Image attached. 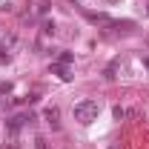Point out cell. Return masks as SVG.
Returning <instances> with one entry per match:
<instances>
[{"label":"cell","mask_w":149,"mask_h":149,"mask_svg":"<svg viewBox=\"0 0 149 149\" xmlns=\"http://www.w3.org/2000/svg\"><path fill=\"white\" fill-rule=\"evenodd\" d=\"M97 112H100L97 100H80V103L74 106V120L83 123V126H89L92 120H97Z\"/></svg>","instance_id":"6da1fadb"},{"label":"cell","mask_w":149,"mask_h":149,"mask_svg":"<svg viewBox=\"0 0 149 149\" xmlns=\"http://www.w3.org/2000/svg\"><path fill=\"white\" fill-rule=\"evenodd\" d=\"M32 120H35V115H32V112H23V115H15V118L9 120V132L15 135V132L20 129V126H26V123H32Z\"/></svg>","instance_id":"7a4b0ae2"},{"label":"cell","mask_w":149,"mask_h":149,"mask_svg":"<svg viewBox=\"0 0 149 149\" xmlns=\"http://www.w3.org/2000/svg\"><path fill=\"white\" fill-rule=\"evenodd\" d=\"M43 118H46V123H49L52 129H57V126H60V123H57V120H60V109H57V106H49V109L43 112Z\"/></svg>","instance_id":"3957f363"},{"label":"cell","mask_w":149,"mask_h":149,"mask_svg":"<svg viewBox=\"0 0 149 149\" xmlns=\"http://www.w3.org/2000/svg\"><path fill=\"white\" fill-rule=\"evenodd\" d=\"M86 17L92 20V23H100V26H115V20L109 15H100V12H86Z\"/></svg>","instance_id":"277c9868"},{"label":"cell","mask_w":149,"mask_h":149,"mask_svg":"<svg viewBox=\"0 0 149 149\" xmlns=\"http://www.w3.org/2000/svg\"><path fill=\"white\" fill-rule=\"evenodd\" d=\"M52 72L60 77V80H72V72H69V66H60V63H52Z\"/></svg>","instance_id":"5b68a950"},{"label":"cell","mask_w":149,"mask_h":149,"mask_svg":"<svg viewBox=\"0 0 149 149\" xmlns=\"http://www.w3.org/2000/svg\"><path fill=\"white\" fill-rule=\"evenodd\" d=\"M72 60H74V55H72V52H60V57H57V63H60V66H69Z\"/></svg>","instance_id":"8992f818"},{"label":"cell","mask_w":149,"mask_h":149,"mask_svg":"<svg viewBox=\"0 0 149 149\" xmlns=\"http://www.w3.org/2000/svg\"><path fill=\"white\" fill-rule=\"evenodd\" d=\"M112 115H115V120H123V118H126V109H123V106H115Z\"/></svg>","instance_id":"52a82bcc"},{"label":"cell","mask_w":149,"mask_h":149,"mask_svg":"<svg viewBox=\"0 0 149 149\" xmlns=\"http://www.w3.org/2000/svg\"><path fill=\"white\" fill-rule=\"evenodd\" d=\"M0 149H20V146H17V143H15V141H9V143H3V146H0Z\"/></svg>","instance_id":"ba28073f"},{"label":"cell","mask_w":149,"mask_h":149,"mask_svg":"<svg viewBox=\"0 0 149 149\" xmlns=\"http://www.w3.org/2000/svg\"><path fill=\"white\" fill-rule=\"evenodd\" d=\"M46 9H49V0H43V3H40V6H37V12H40V15H43V12H46Z\"/></svg>","instance_id":"9c48e42d"},{"label":"cell","mask_w":149,"mask_h":149,"mask_svg":"<svg viewBox=\"0 0 149 149\" xmlns=\"http://www.w3.org/2000/svg\"><path fill=\"white\" fill-rule=\"evenodd\" d=\"M143 63H146V69H149V55H143Z\"/></svg>","instance_id":"30bf717a"},{"label":"cell","mask_w":149,"mask_h":149,"mask_svg":"<svg viewBox=\"0 0 149 149\" xmlns=\"http://www.w3.org/2000/svg\"><path fill=\"white\" fill-rule=\"evenodd\" d=\"M106 3H120V0H106Z\"/></svg>","instance_id":"8fae6325"}]
</instances>
